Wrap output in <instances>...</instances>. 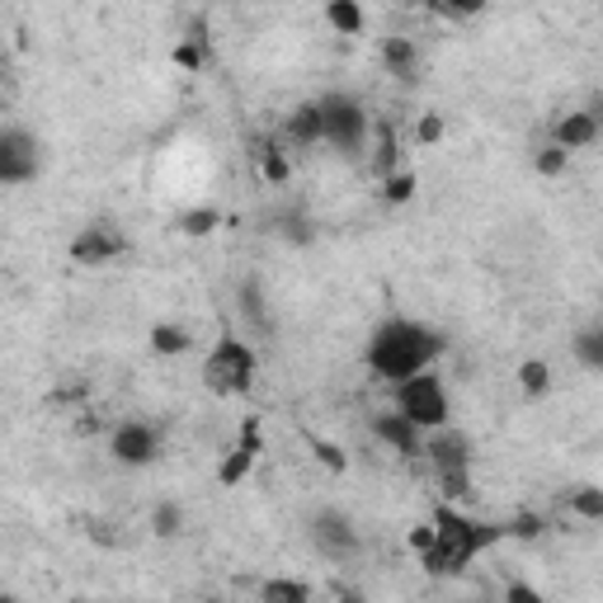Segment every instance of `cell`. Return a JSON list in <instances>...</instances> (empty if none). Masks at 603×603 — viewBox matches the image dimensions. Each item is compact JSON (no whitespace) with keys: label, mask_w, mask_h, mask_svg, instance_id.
Returning a JSON list of instances; mask_svg holds the SVG:
<instances>
[{"label":"cell","mask_w":603,"mask_h":603,"mask_svg":"<svg viewBox=\"0 0 603 603\" xmlns=\"http://www.w3.org/2000/svg\"><path fill=\"white\" fill-rule=\"evenodd\" d=\"M443 353H448V340L443 330L415 321V316H387L378 321V330L368 335V349H363V363L378 382H405L415 372L434 368Z\"/></svg>","instance_id":"6da1fadb"},{"label":"cell","mask_w":603,"mask_h":603,"mask_svg":"<svg viewBox=\"0 0 603 603\" xmlns=\"http://www.w3.org/2000/svg\"><path fill=\"white\" fill-rule=\"evenodd\" d=\"M430 519L438 528V547H434V552H424L420 565H424V575H434V580L467 575L476 557L505 542V523L476 519V514H467L457 500H438Z\"/></svg>","instance_id":"7a4b0ae2"},{"label":"cell","mask_w":603,"mask_h":603,"mask_svg":"<svg viewBox=\"0 0 603 603\" xmlns=\"http://www.w3.org/2000/svg\"><path fill=\"white\" fill-rule=\"evenodd\" d=\"M203 387L218 401H232V396H251L255 392V378H260V349L236 340V335H222L218 345L208 349L203 359Z\"/></svg>","instance_id":"3957f363"},{"label":"cell","mask_w":603,"mask_h":603,"mask_svg":"<svg viewBox=\"0 0 603 603\" xmlns=\"http://www.w3.org/2000/svg\"><path fill=\"white\" fill-rule=\"evenodd\" d=\"M321 114H326V147L349 156V161H359V156L368 151V141H372V123H378L368 114V104L335 91V95L321 99Z\"/></svg>","instance_id":"277c9868"},{"label":"cell","mask_w":603,"mask_h":603,"mask_svg":"<svg viewBox=\"0 0 603 603\" xmlns=\"http://www.w3.org/2000/svg\"><path fill=\"white\" fill-rule=\"evenodd\" d=\"M392 392H396V411H401V415H411L424 434H430V430H443V424L453 420L448 382H443L434 368H424V372H415V378L396 382Z\"/></svg>","instance_id":"5b68a950"},{"label":"cell","mask_w":603,"mask_h":603,"mask_svg":"<svg viewBox=\"0 0 603 603\" xmlns=\"http://www.w3.org/2000/svg\"><path fill=\"white\" fill-rule=\"evenodd\" d=\"M307 538H311L316 552L335 565H349L363 552V538H359V528H353V519L345 509H316L311 523H307Z\"/></svg>","instance_id":"8992f818"},{"label":"cell","mask_w":603,"mask_h":603,"mask_svg":"<svg viewBox=\"0 0 603 603\" xmlns=\"http://www.w3.org/2000/svg\"><path fill=\"white\" fill-rule=\"evenodd\" d=\"M161 448H166V438H161V430H156L151 420H123V424H114V434H109L114 463L133 467V472L161 463Z\"/></svg>","instance_id":"52a82bcc"},{"label":"cell","mask_w":603,"mask_h":603,"mask_svg":"<svg viewBox=\"0 0 603 603\" xmlns=\"http://www.w3.org/2000/svg\"><path fill=\"white\" fill-rule=\"evenodd\" d=\"M43 174V141L20 123L0 133V184H29Z\"/></svg>","instance_id":"ba28073f"},{"label":"cell","mask_w":603,"mask_h":603,"mask_svg":"<svg viewBox=\"0 0 603 603\" xmlns=\"http://www.w3.org/2000/svg\"><path fill=\"white\" fill-rule=\"evenodd\" d=\"M66 255H71V264H81V269H104V264L128 255V236L118 232V222H91L76 232Z\"/></svg>","instance_id":"9c48e42d"},{"label":"cell","mask_w":603,"mask_h":603,"mask_svg":"<svg viewBox=\"0 0 603 603\" xmlns=\"http://www.w3.org/2000/svg\"><path fill=\"white\" fill-rule=\"evenodd\" d=\"M260 453H264V420H260V415H245V420H241V430H236V443L226 448L222 467H218V486H226V490L241 486L245 476L255 472Z\"/></svg>","instance_id":"30bf717a"},{"label":"cell","mask_w":603,"mask_h":603,"mask_svg":"<svg viewBox=\"0 0 603 603\" xmlns=\"http://www.w3.org/2000/svg\"><path fill=\"white\" fill-rule=\"evenodd\" d=\"M368 430H372V438H378L387 453H396V457H420V453H424V430H420L411 415H401L396 405H392V411H378V415H372Z\"/></svg>","instance_id":"8fae6325"},{"label":"cell","mask_w":603,"mask_h":603,"mask_svg":"<svg viewBox=\"0 0 603 603\" xmlns=\"http://www.w3.org/2000/svg\"><path fill=\"white\" fill-rule=\"evenodd\" d=\"M424 457L434 463V472H457V467H472L476 463V443H472V434L453 430V424H443V430L424 434Z\"/></svg>","instance_id":"7c38bea8"},{"label":"cell","mask_w":603,"mask_h":603,"mask_svg":"<svg viewBox=\"0 0 603 603\" xmlns=\"http://www.w3.org/2000/svg\"><path fill=\"white\" fill-rule=\"evenodd\" d=\"M603 137V114L599 109H571V114H561L552 123V141H561L565 151H590L594 141Z\"/></svg>","instance_id":"4fadbf2b"},{"label":"cell","mask_w":603,"mask_h":603,"mask_svg":"<svg viewBox=\"0 0 603 603\" xmlns=\"http://www.w3.org/2000/svg\"><path fill=\"white\" fill-rule=\"evenodd\" d=\"M283 141H288V147H297V151L321 147V141H326L321 99H307V104H297V109H288V118H283Z\"/></svg>","instance_id":"5bb4252c"},{"label":"cell","mask_w":603,"mask_h":603,"mask_svg":"<svg viewBox=\"0 0 603 603\" xmlns=\"http://www.w3.org/2000/svg\"><path fill=\"white\" fill-rule=\"evenodd\" d=\"M401 170V133H396V123L392 118H382V123H372V141H368V174L372 180H387V174H396Z\"/></svg>","instance_id":"9a60e30c"},{"label":"cell","mask_w":603,"mask_h":603,"mask_svg":"<svg viewBox=\"0 0 603 603\" xmlns=\"http://www.w3.org/2000/svg\"><path fill=\"white\" fill-rule=\"evenodd\" d=\"M382 66H387V76H396V85H415L420 81V47H415V39H405V33L382 39Z\"/></svg>","instance_id":"2e32d148"},{"label":"cell","mask_w":603,"mask_h":603,"mask_svg":"<svg viewBox=\"0 0 603 603\" xmlns=\"http://www.w3.org/2000/svg\"><path fill=\"white\" fill-rule=\"evenodd\" d=\"M236 297H241V316H245V326H251L255 335H274V311H269V297H264L260 278H245L241 288H236Z\"/></svg>","instance_id":"e0dca14e"},{"label":"cell","mask_w":603,"mask_h":603,"mask_svg":"<svg viewBox=\"0 0 603 603\" xmlns=\"http://www.w3.org/2000/svg\"><path fill=\"white\" fill-rule=\"evenodd\" d=\"M255 166L264 174V184H288L293 180V161H288V151H283L274 137L255 141Z\"/></svg>","instance_id":"ac0fdd59"},{"label":"cell","mask_w":603,"mask_h":603,"mask_svg":"<svg viewBox=\"0 0 603 603\" xmlns=\"http://www.w3.org/2000/svg\"><path fill=\"white\" fill-rule=\"evenodd\" d=\"M184 528H189V509L180 500H156L151 505V538L174 542V538H184Z\"/></svg>","instance_id":"d6986e66"},{"label":"cell","mask_w":603,"mask_h":603,"mask_svg":"<svg viewBox=\"0 0 603 603\" xmlns=\"http://www.w3.org/2000/svg\"><path fill=\"white\" fill-rule=\"evenodd\" d=\"M147 340H151V353H161V359H180V353H189L193 335L184 326H174V321H151Z\"/></svg>","instance_id":"ffe728a7"},{"label":"cell","mask_w":603,"mask_h":603,"mask_svg":"<svg viewBox=\"0 0 603 603\" xmlns=\"http://www.w3.org/2000/svg\"><path fill=\"white\" fill-rule=\"evenodd\" d=\"M326 24L340 33V39H359V33L368 29L359 0H326Z\"/></svg>","instance_id":"44dd1931"},{"label":"cell","mask_w":603,"mask_h":603,"mask_svg":"<svg viewBox=\"0 0 603 603\" xmlns=\"http://www.w3.org/2000/svg\"><path fill=\"white\" fill-rule=\"evenodd\" d=\"M565 509H571L580 523H603V486H594V482L571 486V495H565Z\"/></svg>","instance_id":"7402d4cb"},{"label":"cell","mask_w":603,"mask_h":603,"mask_svg":"<svg viewBox=\"0 0 603 603\" xmlns=\"http://www.w3.org/2000/svg\"><path fill=\"white\" fill-rule=\"evenodd\" d=\"M514 378H519V392L528 401H538V396L552 392V363H547V359H523Z\"/></svg>","instance_id":"603a6c76"},{"label":"cell","mask_w":603,"mask_h":603,"mask_svg":"<svg viewBox=\"0 0 603 603\" xmlns=\"http://www.w3.org/2000/svg\"><path fill=\"white\" fill-rule=\"evenodd\" d=\"M571 353H575V363H580V368L603 372V330H599V326L575 330V335H571Z\"/></svg>","instance_id":"cb8c5ba5"},{"label":"cell","mask_w":603,"mask_h":603,"mask_svg":"<svg viewBox=\"0 0 603 603\" xmlns=\"http://www.w3.org/2000/svg\"><path fill=\"white\" fill-rule=\"evenodd\" d=\"M222 222H226V218H222V208H212V203H199V208H184V212H180V232L193 236V241L212 236Z\"/></svg>","instance_id":"d4e9b609"},{"label":"cell","mask_w":603,"mask_h":603,"mask_svg":"<svg viewBox=\"0 0 603 603\" xmlns=\"http://www.w3.org/2000/svg\"><path fill=\"white\" fill-rule=\"evenodd\" d=\"M378 189H382V203H392V208H405V203H415V193H420V174L401 166L396 174H387V180H382Z\"/></svg>","instance_id":"484cf974"},{"label":"cell","mask_w":603,"mask_h":603,"mask_svg":"<svg viewBox=\"0 0 603 603\" xmlns=\"http://www.w3.org/2000/svg\"><path fill=\"white\" fill-rule=\"evenodd\" d=\"M260 599H269V603H311L316 590L307 580H264L260 584Z\"/></svg>","instance_id":"4316f807"},{"label":"cell","mask_w":603,"mask_h":603,"mask_svg":"<svg viewBox=\"0 0 603 603\" xmlns=\"http://www.w3.org/2000/svg\"><path fill=\"white\" fill-rule=\"evenodd\" d=\"M533 170L542 174V180H561V174L571 170V151H565L561 141H542V147L533 151Z\"/></svg>","instance_id":"83f0119b"},{"label":"cell","mask_w":603,"mask_h":603,"mask_svg":"<svg viewBox=\"0 0 603 603\" xmlns=\"http://www.w3.org/2000/svg\"><path fill=\"white\" fill-rule=\"evenodd\" d=\"M208 57H212V47L199 43V39H189V33H184V39L174 43V52H170V62L180 66V71H189V76H199V71L208 66Z\"/></svg>","instance_id":"f1b7e54d"},{"label":"cell","mask_w":603,"mask_h":603,"mask_svg":"<svg viewBox=\"0 0 603 603\" xmlns=\"http://www.w3.org/2000/svg\"><path fill=\"white\" fill-rule=\"evenodd\" d=\"M505 538H514V542H542L547 538V519H542V514H533V509H519L505 523Z\"/></svg>","instance_id":"f546056e"},{"label":"cell","mask_w":603,"mask_h":603,"mask_svg":"<svg viewBox=\"0 0 603 603\" xmlns=\"http://www.w3.org/2000/svg\"><path fill=\"white\" fill-rule=\"evenodd\" d=\"M443 137H448V118H443L438 109H424L415 118V147H438Z\"/></svg>","instance_id":"4dcf8cb0"},{"label":"cell","mask_w":603,"mask_h":603,"mask_svg":"<svg viewBox=\"0 0 603 603\" xmlns=\"http://www.w3.org/2000/svg\"><path fill=\"white\" fill-rule=\"evenodd\" d=\"M307 443H311L316 463H321L326 472H335V476H345V472H349V453L340 448V443H330V438H316V434H311Z\"/></svg>","instance_id":"1f68e13d"},{"label":"cell","mask_w":603,"mask_h":603,"mask_svg":"<svg viewBox=\"0 0 603 603\" xmlns=\"http://www.w3.org/2000/svg\"><path fill=\"white\" fill-rule=\"evenodd\" d=\"M438 490H443V500H472V467H457V472H438Z\"/></svg>","instance_id":"d6a6232c"},{"label":"cell","mask_w":603,"mask_h":603,"mask_svg":"<svg viewBox=\"0 0 603 603\" xmlns=\"http://www.w3.org/2000/svg\"><path fill=\"white\" fill-rule=\"evenodd\" d=\"M405 547H411L415 557H424V552H434L438 547V528H434V519L430 523H415L411 533H405Z\"/></svg>","instance_id":"836d02e7"},{"label":"cell","mask_w":603,"mask_h":603,"mask_svg":"<svg viewBox=\"0 0 603 603\" xmlns=\"http://www.w3.org/2000/svg\"><path fill=\"white\" fill-rule=\"evenodd\" d=\"M283 241H288V245H311L316 241V222L311 218H288V222H283Z\"/></svg>","instance_id":"e575fe53"},{"label":"cell","mask_w":603,"mask_h":603,"mask_svg":"<svg viewBox=\"0 0 603 603\" xmlns=\"http://www.w3.org/2000/svg\"><path fill=\"white\" fill-rule=\"evenodd\" d=\"M490 0H448L443 6V20H476V14H486Z\"/></svg>","instance_id":"d590c367"},{"label":"cell","mask_w":603,"mask_h":603,"mask_svg":"<svg viewBox=\"0 0 603 603\" xmlns=\"http://www.w3.org/2000/svg\"><path fill=\"white\" fill-rule=\"evenodd\" d=\"M505 599H509V603H538L542 590H533V584H523V580H514L509 590H505Z\"/></svg>","instance_id":"8d00e7d4"},{"label":"cell","mask_w":603,"mask_h":603,"mask_svg":"<svg viewBox=\"0 0 603 603\" xmlns=\"http://www.w3.org/2000/svg\"><path fill=\"white\" fill-rule=\"evenodd\" d=\"M415 10H430V14H443V6H448V0H411Z\"/></svg>","instance_id":"74e56055"},{"label":"cell","mask_w":603,"mask_h":603,"mask_svg":"<svg viewBox=\"0 0 603 603\" xmlns=\"http://www.w3.org/2000/svg\"><path fill=\"white\" fill-rule=\"evenodd\" d=\"M594 326H599V330H603V316H599V321H594Z\"/></svg>","instance_id":"f35d334b"},{"label":"cell","mask_w":603,"mask_h":603,"mask_svg":"<svg viewBox=\"0 0 603 603\" xmlns=\"http://www.w3.org/2000/svg\"><path fill=\"white\" fill-rule=\"evenodd\" d=\"M260 6H269V0H260Z\"/></svg>","instance_id":"ab89813d"},{"label":"cell","mask_w":603,"mask_h":603,"mask_svg":"<svg viewBox=\"0 0 603 603\" xmlns=\"http://www.w3.org/2000/svg\"><path fill=\"white\" fill-rule=\"evenodd\" d=\"M599 114H603V109H599Z\"/></svg>","instance_id":"60d3db41"}]
</instances>
